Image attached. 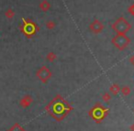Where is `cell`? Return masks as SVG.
<instances>
[{"label": "cell", "mask_w": 134, "mask_h": 131, "mask_svg": "<svg viewBox=\"0 0 134 131\" xmlns=\"http://www.w3.org/2000/svg\"><path fill=\"white\" fill-rule=\"evenodd\" d=\"M5 15H6V17L8 18V19H13L14 16H15V11H14L12 8H8V9L5 12Z\"/></svg>", "instance_id": "cell-6"}, {"label": "cell", "mask_w": 134, "mask_h": 131, "mask_svg": "<svg viewBox=\"0 0 134 131\" xmlns=\"http://www.w3.org/2000/svg\"><path fill=\"white\" fill-rule=\"evenodd\" d=\"M128 11L130 12V13L134 17V4H132L131 6H130V8H128Z\"/></svg>", "instance_id": "cell-8"}, {"label": "cell", "mask_w": 134, "mask_h": 131, "mask_svg": "<svg viewBox=\"0 0 134 131\" xmlns=\"http://www.w3.org/2000/svg\"><path fill=\"white\" fill-rule=\"evenodd\" d=\"M49 58H50L49 60H52L53 58H55V55H54V54L52 53V52H51V53L49 54Z\"/></svg>", "instance_id": "cell-9"}, {"label": "cell", "mask_w": 134, "mask_h": 131, "mask_svg": "<svg viewBox=\"0 0 134 131\" xmlns=\"http://www.w3.org/2000/svg\"><path fill=\"white\" fill-rule=\"evenodd\" d=\"M45 26H46V28L48 29V30H52L55 28V23H54V21H52V20H49L46 22V25H45Z\"/></svg>", "instance_id": "cell-7"}, {"label": "cell", "mask_w": 134, "mask_h": 131, "mask_svg": "<svg viewBox=\"0 0 134 131\" xmlns=\"http://www.w3.org/2000/svg\"><path fill=\"white\" fill-rule=\"evenodd\" d=\"M112 43L117 47L119 50H124L130 43V39L126 34H117L112 39Z\"/></svg>", "instance_id": "cell-2"}, {"label": "cell", "mask_w": 134, "mask_h": 131, "mask_svg": "<svg viewBox=\"0 0 134 131\" xmlns=\"http://www.w3.org/2000/svg\"><path fill=\"white\" fill-rule=\"evenodd\" d=\"M89 30L91 32H93L94 34H99L103 31L104 30V25L98 19H95L93 22H91V24L89 25Z\"/></svg>", "instance_id": "cell-4"}, {"label": "cell", "mask_w": 134, "mask_h": 131, "mask_svg": "<svg viewBox=\"0 0 134 131\" xmlns=\"http://www.w3.org/2000/svg\"><path fill=\"white\" fill-rule=\"evenodd\" d=\"M20 29L24 32V34H26L29 37L33 36L39 30V27L31 20H24V23L20 27Z\"/></svg>", "instance_id": "cell-3"}, {"label": "cell", "mask_w": 134, "mask_h": 131, "mask_svg": "<svg viewBox=\"0 0 134 131\" xmlns=\"http://www.w3.org/2000/svg\"><path fill=\"white\" fill-rule=\"evenodd\" d=\"M111 28L117 32V34H126L131 30V24L125 18L120 17L112 24Z\"/></svg>", "instance_id": "cell-1"}, {"label": "cell", "mask_w": 134, "mask_h": 131, "mask_svg": "<svg viewBox=\"0 0 134 131\" xmlns=\"http://www.w3.org/2000/svg\"><path fill=\"white\" fill-rule=\"evenodd\" d=\"M131 61H133V62H134V56H133V57L131 58Z\"/></svg>", "instance_id": "cell-10"}, {"label": "cell", "mask_w": 134, "mask_h": 131, "mask_svg": "<svg viewBox=\"0 0 134 131\" xmlns=\"http://www.w3.org/2000/svg\"><path fill=\"white\" fill-rule=\"evenodd\" d=\"M40 8H41V11L43 12H47L50 10L51 8V4L49 1H47V0H43L42 2L40 4Z\"/></svg>", "instance_id": "cell-5"}]
</instances>
